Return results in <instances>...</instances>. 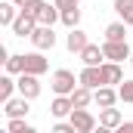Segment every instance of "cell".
<instances>
[{"label":"cell","instance_id":"6da1fadb","mask_svg":"<svg viewBox=\"0 0 133 133\" xmlns=\"http://www.w3.org/2000/svg\"><path fill=\"white\" fill-rule=\"evenodd\" d=\"M50 87H53V93H56V96H71V93L81 87V81L74 77V71L59 68V71H53V77H50Z\"/></svg>","mask_w":133,"mask_h":133},{"label":"cell","instance_id":"7a4b0ae2","mask_svg":"<svg viewBox=\"0 0 133 133\" xmlns=\"http://www.w3.org/2000/svg\"><path fill=\"white\" fill-rule=\"evenodd\" d=\"M31 16L37 19V25H46V28H53L56 22H62V9H59L56 3H46V0H40V3L34 6Z\"/></svg>","mask_w":133,"mask_h":133},{"label":"cell","instance_id":"3957f363","mask_svg":"<svg viewBox=\"0 0 133 133\" xmlns=\"http://www.w3.org/2000/svg\"><path fill=\"white\" fill-rule=\"evenodd\" d=\"M68 124H71L77 133H93L96 127H99V124H96V118H93L87 108H74V111H71V118H68Z\"/></svg>","mask_w":133,"mask_h":133},{"label":"cell","instance_id":"277c9868","mask_svg":"<svg viewBox=\"0 0 133 133\" xmlns=\"http://www.w3.org/2000/svg\"><path fill=\"white\" fill-rule=\"evenodd\" d=\"M102 53H105V62H124V59H130V46H127V40L124 43H108V40H102Z\"/></svg>","mask_w":133,"mask_h":133},{"label":"cell","instance_id":"5b68a950","mask_svg":"<svg viewBox=\"0 0 133 133\" xmlns=\"http://www.w3.org/2000/svg\"><path fill=\"white\" fill-rule=\"evenodd\" d=\"M31 43L37 46V53H46V50H53V46H56V34H53V28H46V25H37V31L31 34Z\"/></svg>","mask_w":133,"mask_h":133},{"label":"cell","instance_id":"8992f818","mask_svg":"<svg viewBox=\"0 0 133 133\" xmlns=\"http://www.w3.org/2000/svg\"><path fill=\"white\" fill-rule=\"evenodd\" d=\"M19 96H25V99L31 102V99H37L40 96V81L34 77V74H19Z\"/></svg>","mask_w":133,"mask_h":133},{"label":"cell","instance_id":"52a82bcc","mask_svg":"<svg viewBox=\"0 0 133 133\" xmlns=\"http://www.w3.org/2000/svg\"><path fill=\"white\" fill-rule=\"evenodd\" d=\"M46 71H50V62L43 59V53H25V74L40 77V74H46Z\"/></svg>","mask_w":133,"mask_h":133},{"label":"cell","instance_id":"ba28073f","mask_svg":"<svg viewBox=\"0 0 133 133\" xmlns=\"http://www.w3.org/2000/svg\"><path fill=\"white\" fill-rule=\"evenodd\" d=\"M34 31H37V19H34L31 12H19V19L12 25V34L16 37H31Z\"/></svg>","mask_w":133,"mask_h":133},{"label":"cell","instance_id":"9c48e42d","mask_svg":"<svg viewBox=\"0 0 133 133\" xmlns=\"http://www.w3.org/2000/svg\"><path fill=\"white\" fill-rule=\"evenodd\" d=\"M102 71V87H111V84H124V71H121V65L118 62H105V65H99Z\"/></svg>","mask_w":133,"mask_h":133},{"label":"cell","instance_id":"30bf717a","mask_svg":"<svg viewBox=\"0 0 133 133\" xmlns=\"http://www.w3.org/2000/svg\"><path fill=\"white\" fill-rule=\"evenodd\" d=\"M65 46H68V53H77V56H81V53L90 46V40H87V34L81 31V28H71L68 37H65Z\"/></svg>","mask_w":133,"mask_h":133},{"label":"cell","instance_id":"8fae6325","mask_svg":"<svg viewBox=\"0 0 133 133\" xmlns=\"http://www.w3.org/2000/svg\"><path fill=\"white\" fill-rule=\"evenodd\" d=\"M81 62L87 68H99V65H105V53H102V46L99 43H90L84 53H81Z\"/></svg>","mask_w":133,"mask_h":133},{"label":"cell","instance_id":"7c38bea8","mask_svg":"<svg viewBox=\"0 0 133 133\" xmlns=\"http://www.w3.org/2000/svg\"><path fill=\"white\" fill-rule=\"evenodd\" d=\"M77 81H81V87H87V90L96 93V90L102 87V71H99V68H87V65H84V71L77 74Z\"/></svg>","mask_w":133,"mask_h":133},{"label":"cell","instance_id":"4fadbf2b","mask_svg":"<svg viewBox=\"0 0 133 133\" xmlns=\"http://www.w3.org/2000/svg\"><path fill=\"white\" fill-rule=\"evenodd\" d=\"M3 111H6V118L12 121V118H25L31 108H28V99H25V96H19V99L12 96L9 102H3Z\"/></svg>","mask_w":133,"mask_h":133},{"label":"cell","instance_id":"5bb4252c","mask_svg":"<svg viewBox=\"0 0 133 133\" xmlns=\"http://www.w3.org/2000/svg\"><path fill=\"white\" fill-rule=\"evenodd\" d=\"M71 111H74V105H71V96H56V99L50 102V115L53 118H71Z\"/></svg>","mask_w":133,"mask_h":133},{"label":"cell","instance_id":"9a60e30c","mask_svg":"<svg viewBox=\"0 0 133 133\" xmlns=\"http://www.w3.org/2000/svg\"><path fill=\"white\" fill-rule=\"evenodd\" d=\"M118 99H121V96H118V90H111V87H99V90L93 93V102H96L99 108H115Z\"/></svg>","mask_w":133,"mask_h":133},{"label":"cell","instance_id":"2e32d148","mask_svg":"<svg viewBox=\"0 0 133 133\" xmlns=\"http://www.w3.org/2000/svg\"><path fill=\"white\" fill-rule=\"evenodd\" d=\"M19 6L12 3V0H6V3H0V25H6V28H12L16 25V19H19Z\"/></svg>","mask_w":133,"mask_h":133},{"label":"cell","instance_id":"e0dca14e","mask_svg":"<svg viewBox=\"0 0 133 133\" xmlns=\"http://www.w3.org/2000/svg\"><path fill=\"white\" fill-rule=\"evenodd\" d=\"M105 40H108V43H124V40H127V25H124V22L105 25Z\"/></svg>","mask_w":133,"mask_h":133},{"label":"cell","instance_id":"ac0fdd59","mask_svg":"<svg viewBox=\"0 0 133 133\" xmlns=\"http://www.w3.org/2000/svg\"><path fill=\"white\" fill-rule=\"evenodd\" d=\"M99 124H102V127H108V130H118V127L124 124V118H121V111H118V108H102Z\"/></svg>","mask_w":133,"mask_h":133},{"label":"cell","instance_id":"d6986e66","mask_svg":"<svg viewBox=\"0 0 133 133\" xmlns=\"http://www.w3.org/2000/svg\"><path fill=\"white\" fill-rule=\"evenodd\" d=\"M16 90H19V84L12 81V74H3L0 77V102H9Z\"/></svg>","mask_w":133,"mask_h":133},{"label":"cell","instance_id":"ffe728a7","mask_svg":"<svg viewBox=\"0 0 133 133\" xmlns=\"http://www.w3.org/2000/svg\"><path fill=\"white\" fill-rule=\"evenodd\" d=\"M93 102V90H87V87H77L74 93H71V105L74 108H87Z\"/></svg>","mask_w":133,"mask_h":133},{"label":"cell","instance_id":"44dd1931","mask_svg":"<svg viewBox=\"0 0 133 133\" xmlns=\"http://www.w3.org/2000/svg\"><path fill=\"white\" fill-rule=\"evenodd\" d=\"M115 12L121 16L124 25H133V0H115Z\"/></svg>","mask_w":133,"mask_h":133},{"label":"cell","instance_id":"7402d4cb","mask_svg":"<svg viewBox=\"0 0 133 133\" xmlns=\"http://www.w3.org/2000/svg\"><path fill=\"white\" fill-rule=\"evenodd\" d=\"M62 25H65L68 31L81 25V9H77V6H71V9H62Z\"/></svg>","mask_w":133,"mask_h":133},{"label":"cell","instance_id":"603a6c76","mask_svg":"<svg viewBox=\"0 0 133 133\" xmlns=\"http://www.w3.org/2000/svg\"><path fill=\"white\" fill-rule=\"evenodd\" d=\"M3 65H6V74H25V53L22 56H9Z\"/></svg>","mask_w":133,"mask_h":133},{"label":"cell","instance_id":"cb8c5ba5","mask_svg":"<svg viewBox=\"0 0 133 133\" xmlns=\"http://www.w3.org/2000/svg\"><path fill=\"white\" fill-rule=\"evenodd\" d=\"M118 96H121V102L133 105V81H124V84L118 87Z\"/></svg>","mask_w":133,"mask_h":133},{"label":"cell","instance_id":"d4e9b609","mask_svg":"<svg viewBox=\"0 0 133 133\" xmlns=\"http://www.w3.org/2000/svg\"><path fill=\"white\" fill-rule=\"evenodd\" d=\"M25 127H28L25 118H12V121L6 124V133H25Z\"/></svg>","mask_w":133,"mask_h":133},{"label":"cell","instance_id":"484cf974","mask_svg":"<svg viewBox=\"0 0 133 133\" xmlns=\"http://www.w3.org/2000/svg\"><path fill=\"white\" fill-rule=\"evenodd\" d=\"M12 3H16V6H19L22 12H31V9L37 6V3H40V0H12Z\"/></svg>","mask_w":133,"mask_h":133},{"label":"cell","instance_id":"4316f807","mask_svg":"<svg viewBox=\"0 0 133 133\" xmlns=\"http://www.w3.org/2000/svg\"><path fill=\"white\" fill-rule=\"evenodd\" d=\"M50 133H77V130H74L71 124H62V121H59V124H53V130H50Z\"/></svg>","mask_w":133,"mask_h":133},{"label":"cell","instance_id":"83f0119b","mask_svg":"<svg viewBox=\"0 0 133 133\" xmlns=\"http://www.w3.org/2000/svg\"><path fill=\"white\" fill-rule=\"evenodd\" d=\"M59 9H71V6H81V0H56Z\"/></svg>","mask_w":133,"mask_h":133},{"label":"cell","instance_id":"f1b7e54d","mask_svg":"<svg viewBox=\"0 0 133 133\" xmlns=\"http://www.w3.org/2000/svg\"><path fill=\"white\" fill-rule=\"evenodd\" d=\"M115 133H133V121H124V124H121Z\"/></svg>","mask_w":133,"mask_h":133},{"label":"cell","instance_id":"f546056e","mask_svg":"<svg viewBox=\"0 0 133 133\" xmlns=\"http://www.w3.org/2000/svg\"><path fill=\"white\" fill-rule=\"evenodd\" d=\"M93 133H115V130H108V127H102V124H99V127H96Z\"/></svg>","mask_w":133,"mask_h":133},{"label":"cell","instance_id":"4dcf8cb0","mask_svg":"<svg viewBox=\"0 0 133 133\" xmlns=\"http://www.w3.org/2000/svg\"><path fill=\"white\" fill-rule=\"evenodd\" d=\"M25 133H37V130H34V127H25Z\"/></svg>","mask_w":133,"mask_h":133},{"label":"cell","instance_id":"1f68e13d","mask_svg":"<svg viewBox=\"0 0 133 133\" xmlns=\"http://www.w3.org/2000/svg\"><path fill=\"white\" fill-rule=\"evenodd\" d=\"M130 65H133V56H130Z\"/></svg>","mask_w":133,"mask_h":133}]
</instances>
